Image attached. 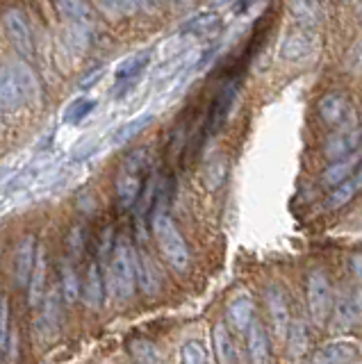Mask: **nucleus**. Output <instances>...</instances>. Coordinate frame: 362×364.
I'll return each instance as SVG.
<instances>
[{
  "label": "nucleus",
  "mask_w": 362,
  "mask_h": 364,
  "mask_svg": "<svg viewBox=\"0 0 362 364\" xmlns=\"http://www.w3.org/2000/svg\"><path fill=\"white\" fill-rule=\"evenodd\" d=\"M319 46H321L319 34H316L312 28L299 26V28L289 30L285 37H282L278 55H280V60L299 64V62H305V60H312V57L316 55V50H319Z\"/></svg>",
  "instance_id": "obj_5"
},
{
  "label": "nucleus",
  "mask_w": 362,
  "mask_h": 364,
  "mask_svg": "<svg viewBox=\"0 0 362 364\" xmlns=\"http://www.w3.org/2000/svg\"><path fill=\"white\" fill-rule=\"evenodd\" d=\"M153 123V114H142V117H134L132 121H126L123 125H119V128L112 132V146H126L128 141H132L134 136H137L146 125Z\"/></svg>",
  "instance_id": "obj_23"
},
{
  "label": "nucleus",
  "mask_w": 362,
  "mask_h": 364,
  "mask_svg": "<svg viewBox=\"0 0 362 364\" xmlns=\"http://www.w3.org/2000/svg\"><path fill=\"white\" fill-rule=\"evenodd\" d=\"M319 117L326 125H346L351 123L356 117L353 112H351V105L344 94H339V91H328V94L321 96L319 100Z\"/></svg>",
  "instance_id": "obj_11"
},
{
  "label": "nucleus",
  "mask_w": 362,
  "mask_h": 364,
  "mask_svg": "<svg viewBox=\"0 0 362 364\" xmlns=\"http://www.w3.org/2000/svg\"><path fill=\"white\" fill-rule=\"evenodd\" d=\"M360 136H362V130L356 119L342 125V128L335 130L331 134V139L326 141V157L331 159V162H337V159L353 155V151L360 146Z\"/></svg>",
  "instance_id": "obj_9"
},
{
  "label": "nucleus",
  "mask_w": 362,
  "mask_h": 364,
  "mask_svg": "<svg viewBox=\"0 0 362 364\" xmlns=\"http://www.w3.org/2000/svg\"><path fill=\"white\" fill-rule=\"evenodd\" d=\"M351 68H353V71H362V39L353 48V55H351Z\"/></svg>",
  "instance_id": "obj_37"
},
{
  "label": "nucleus",
  "mask_w": 362,
  "mask_h": 364,
  "mask_svg": "<svg viewBox=\"0 0 362 364\" xmlns=\"http://www.w3.org/2000/svg\"><path fill=\"white\" fill-rule=\"evenodd\" d=\"M362 316V287L346 294L344 299H339L337 305L333 307V314H331V326L335 333H342V330H348L358 323V318Z\"/></svg>",
  "instance_id": "obj_10"
},
{
  "label": "nucleus",
  "mask_w": 362,
  "mask_h": 364,
  "mask_svg": "<svg viewBox=\"0 0 362 364\" xmlns=\"http://www.w3.org/2000/svg\"><path fill=\"white\" fill-rule=\"evenodd\" d=\"M305 299L314 326H324L333 314V284L324 271H310L305 280Z\"/></svg>",
  "instance_id": "obj_4"
},
{
  "label": "nucleus",
  "mask_w": 362,
  "mask_h": 364,
  "mask_svg": "<svg viewBox=\"0 0 362 364\" xmlns=\"http://www.w3.org/2000/svg\"><path fill=\"white\" fill-rule=\"evenodd\" d=\"M358 164H360V159L353 153V155H348L344 159H337V162H333L331 166L324 171L321 178H324V182H326L328 187H339V185H344V182H348L351 173H353V171L358 168Z\"/></svg>",
  "instance_id": "obj_22"
},
{
  "label": "nucleus",
  "mask_w": 362,
  "mask_h": 364,
  "mask_svg": "<svg viewBox=\"0 0 362 364\" xmlns=\"http://www.w3.org/2000/svg\"><path fill=\"white\" fill-rule=\"evenodd\" d=\"M0 117H3V109H0Z\"/></svg>",
  "instance_id": "obj_41"
},
{
  "label": "nucleus",
  "mask_w": 362,
  "mask_h": 364,
  "mask_svg": "<svg viewBox=\"0 0 362 364\" xmlns=\"http://www.w3.org/2000/svg\"><path fill=\"white\" fill-rule=\"evenodd\" d=\"M128 350L137 364H164L160 348L149 339H132L128 344Z\"/></svg>",
  "instance_id": "obj_24"
},
{
  "label": "nucleus",
  "mask_w": 362,
  "mask_h": 364,
  "mask_svg": "<svg viewBox=\"0 0 362 364\" xmlns=\"http://www.w3.org/2000/svg\"><path fill=\"white\" fill-rule=\"evenodd\" d=\"M212 344H214V355H217L219 364H235L237 348H235V339L230 335L228 326L217 323L212 328Z\"/></svg>",
  "instance_id": "obj_18"
},
{
  "label": "nucleus",
  "mask_w": 362,
  "mask_h": 364,
  "mask_svg": "<svg viewBox=\"0 0 362 364\" xmlns=\"http://www.w3.org/2000/svg\"><path fill=\"white\" fill-rule=\"evenodd\" d=\"M219 30H221V16L210 9L198 11L196 16H191L183 26V32L194 34V37H214Z\"/></svg>",
  "instance_id": "obj_20"
},
{
  "label": "nucleus",
  "mask_w": 362,
  "mask_h": 364,
  "mask_svg": "<svg viewBox=\"0 0 362 364\" xmlns=\"http://www.w3.org/2000/svg\"><path fill=\"white\" fill-rule=\"evenodd\" d=\"M110 282L119 299H130L137 287V253L128 242H119L112 248L110 259Z\"/></svg>",
  "instance_id": "obj_3"
},
{
  "label": "nucleus",
  "mask_w": 362,
  "mask_h": 364,
  "mask_svg": "<svg viewBox=\"0 0 362 364\" xmlns=\"http://www.w3.org/2000/svg\"><path fill=\"white\" fill-rule=\"evenodd\" d=\"M151 173V155L146 148H137L132 151L119 166L117 173V196L123 208H134L146 187V180Z\"/></svg>",
  "instance_id": "obj_1"
},
{
  "label": "nucleus",
  "mask_w": 362,
  "mask_h": 364,
  "mask_svg": "<svg viewBox=\"0 0 362 364\" xmlns=\"http://www.w3.org/2000/svg\"><path fill=\"white\" fill-rule=\"evenodd\" d=\"M151 50H139V53H134L130 57H126L117 68H115V77H117V85H123V82H128L132 85L134 80H137L144 71H146V66L151 64Z\"/></svg>",
  "instance_id": "obj_16"
},
{
  "label": "nucleus",
  "mask_w": 362,
  "mask_h": 364,
  "mask_svg": "<svg viewBox=\"0 0 362 364\" xmlns=\"http://www.w3.org/2000/svg\"><path fill=\"white\" fill-rule=\"evenodd\" d=\"M9 68H12V73L16 75L21 89L26 91L28 102L37 100V96H39V82H37V75L32 73V68H30L28 64H23V62H14V64H9Z\"/></svg>",
  "instance_id": "obj_26"
},
{
  "label": "nucleus",
  "mask_w": 362,
  "mask_h": 364,
  "mask_svg": "<svg viewBox=\"0 0 362 364\" xmlns=\"http://www.w3.org/2000/svg\"><path fill=\"white\" fill-rule=\"evenodd\" d=\"M35 259H37V244L35 237L28 235L21 239L14 250V280L18 287H28L32 269H35Z\"/></svg>",
  "instance_id": "obj_12"
},
{
  "label": "nucleus",
  "mask_w": 362,
  "mask_h": 364,
  "mask_svg": "<svg viewBox=\"0 0 362 364\" xmlns=\"http://www.w3.org/2000/svg\"><path fill=\"white\" fill-rule=\"evenodd\" d=\"M265 303H267V310H269V321H271V330L278 341H285L287 333L292 328V316H289V303H287V296L280 287H269L265 294Z\"/></svg>",
  "instance_id": "obj_8"
},
{
  "label": "nucleus",
  "mask_w": 362,
  "mask_h": 364,
  "mask_svg": "<svg viewBox=\"0 0 362 364\" xmlns=\"http://www.w3.org/2000/svg\"><path fill=\"white\" fill-rule=\"evenodd\" d=\"M353 185H356V189H362V159H360L358 173H356V178H353Z\"/></svg>",
  "instance_id": "obj_39"
},
{
  "label": "nucleus",
  "mask_w": 362,
  "mask_h": 364,
  "mask_svg": "<svg viewBox=\"0 0 362 364\" xmlns=\"http://www.w3.org/2000/svg\"><path fill=\"white\" fill-rule=\"evenodd\" d=\"M137 284L146 294H155L157 287H160V278H157L155 264L146 253H137Z\"/></svg>",
  "instance_id": "obj_25"
},
{
  "label": "nucleus",
  "mask_w": 362,
  "mask_h": 364,
  "mask_svg": "<svg viewBox=\"0 0 362 364\" xmlns=\"http://www.w3.org/2000/svg\"><path fill=\"white\" fill-rule=\"evenodd\" d=\"M153 237L157 242V248L164 255V259L171 264L176 271H187L191 264V255L189 248L185 244L183 235H180L178 225L174 223V219L169 216L164 210H157L153 214Z\"/></svg>",
  "instance_id": "obj_2"
},
{
  "label": "nucleus",
  "mask_w": 362,
  "mask_h": 364,
  "mask_svg": "<svg viewBox=\"0 0 362 364\" xmlns=\"http://www.w3.org/2000/svg\"><path fill=\"white\" fill-rule=\"evenodd\" d=\"M248 358L253 364H269V337L267 330L260 321H253V326L248 328Z\"/></svg>",
  "instance_id": "obj_21"
},
{
  "label": "nucleus",
  "mask_w": 362,
  "mask_h": 364,
  "mask_svg": "<svg viewBox=\"0 0 362 364\" xmlns=\"http://www.w3.org/2000/svg\"><path fill=\"white\" fill-rule=\"evenodd\" d=\"M7 335H9V305L3 299L0 301V350L7 346Z\"/></svg>",
  "instance_id": "obj_36"
},
{
  "label": "nucleus",
  "mask_w": 362,
  "mask_h": 364,
  "mask_svg": "<svg viewBox=\"0 0 362 364\" xmlns=\"http://www.w3.org/2000/svg\"><path fill=\"white\" fill-rule=\"evenodd\" d=\"M356 185H353V180H348L344 182V185H339L331 191V196H328V208L331 210H339V208H344V205L353 198V193H356Z\"/></svg>",
  "instance_id": "obj_34"
},
{
  "label": "nucleus",
  "mask_w": 362,
  "mask_h": 364,
  "mask_svg": "<svg viewBox=\"0 0 362 364\" xmlns=\"http://www.w3.org/2000/svg\"><path fill=\"white\" fill-rule=\"evenodd\" d=\"M58 11L69 18L73 26L87 28L89 21H92V7L85 3H58Z\"/></svg>",
  "instance_id": "obj_29"
},
{
  "label": "nucleus",
  "mask_w": 362,
  "mask_h": 364,
  "mask_svg": "<svg viewBox=\"0 0 362 364\" xmlns=\"http://www.w3.org/2000/svg\"><path fill=\"white\" fill-rule=\"evenodd\" d=\"M94 107H96V100H92V98H85V96H80V98H75L69 107H66V112H64V121L66 123H73V125H78V123H82L89 114L94 112Z\"/></svg>",
  "instance_id": "obj_31"
},
{
  "label": "nucleus",
  "mask_w": 362,
  "mask_h": 364,
  "mask_svg": "<svg viewBox=\"0 0 362 364\" xmlns=\"http://www.w3.org/2000/svg\"><path fill=\"white\" fill-rule=\"evenodd\" d=\"M240 87H242L240 77L225 80V85L219 89V94L214 96L212 105H210L208 119H206V134H214V132L221 130V125L225 123V119H228L230 112H233L237 94H240Z\"/></svg>",
  "instance_id": "obj_6"
},
{
  "label": "nucleus",
  "mask_w": 362,
  "mask_h": 364,
  "mask_svg": "<svg viewBox=\"0 0 362 364\" xmlns=\"http://www.w3.org/2000/svg\"><path fill=\"white\" fill-rule=\"evenodd\" d=\"M360 21H362V9H360Z\"/></svg>",
  "instance_id": "obj_40"
},
{
  "label": "nucleus",
  "mask_w": 362,
  "mask_h": 364,
  "mask_svg": "<svg viewBox=\"0 0 362 364\" xmlns=\"http://www.w3.org/2000/svg\"><path fill=\"white\" fill-rule=\"evenodd\" d=\"M80 296H82L85 305L92 307V310H98L100 303H103V278H100V269L96 262H92V264L87 267Z\"/></svg>",
  "instance_id": "obj_17"
},
{
  "label": "nucleus",
  "mask_w": 362,
  "mask_h": 364,
  "mask_svg": "<svg viewBox=\"0 0 362 364\" xmlns=\"http://www.w3.org/2000/svg\"><path fill=\"white\" fill-rule=\"evenodd\" d=\"M180 362L183 364H210L208 348L201 339H187L180 350Z\"/></svg>",
  "instance_id": "obj_28"
},
{
  "label": "nucleus",
  "mask_w": 362,
  "mask_h": 364,
  "mask_svg": "<svg viewBox=\"0 0 362 364\" xmlns=\"http://www.w3.org/2000/svg\"><path fill=\"white\" fill-rule=\"evenodd\" d=\"M0 301H3V299H0Z\"/></svg>",
  "instance_id": "obj_42"
},
{
  "label": "nucleus",
  "mask_w": 362,
  "mask_h": 364,
  "mask_svg": "<svg viewBox=\"0 0 362 364\" xmlns=\"http://www.w3.org/2000/svg\"><path fill=\"white\" fill-rule=\"evenodd\" d=\"M28 102L26 98V91L21 89L16 75L12 73V68L5 66L0 68V107L9 109V112H16L21 109Z\"/></svg>",
  "instance_id": "obj_13"
},
{
  "label": "nucleus",
  "mask_w": 362,
  "mask_h": 364,
  "mask_svg": "<svg viewBox=\"0 0 362 364\" xmlns=\"http://www.w3.org/2000/svg\"><path fill=\"white\" fill-rule=\"evenodd\" d=\"M225 176H228V164H225L223 157H217V159H212V162L206 166L203 180H206L208 189H219L225 182Z\"/></svg>",
  "instance_id": "obj_32"
},
{
  "label": "nucleus",
  "mask_w": 362,
  "mask_h": 364,
  "mask_svg": "<svg viewBox=\"0 0 362 364\" xmlns=\"http://www.w3.org/2000/svg\"><path fill=\"white\" fill-rule=\"evenodd\" d=\"M46 250L37 248V259H35V269H32V276H30V282H28V303L32 307L41 305V299H43V287H46Z\"/></svg>",
  "instance_id": "obj_19"
},
{
  "label": "nucleus",
  "mask_w": 362,
  "mask_h": 364,
  "mask_svg": "<svg viewBox=\"0 0 362 364\" xmlns=\"http://www.w3.org/2000/svg\"><path fill=\"white\" fill-rule=\"evenodd\" d=\"M80 282H78V273L73 269V264L64 262L62 264V296L66 303H75L78 296H80Z\"/></svg>",
  "instance_id": "obj_30"
},
{
  "label": "nucleus",
  "mask_w": 362,
  "mask_h": 364,
  "mask_svg": "<svg viewBox=\"0 0 362 364\" xmlns=\"http://www.w3.org/2000/svg\"><path fill=\"white\" fill-rule=\"evenodd\" d=\"M285 344H287V353H289L292 360H299L303 355L305 348H308V333H305V326L303 323H299V321L292 323Z\"/></svg>",
  "instance_id": "obj_27"
},
{
  "label": "nucleus",
  "mask_w": 362,
  "mask_h": 364,
  "mask_svg": "<svg viewBox=\"0 0 362 364\" xmlns=\"http://www.w3.org/2000/svg\"><path fill=\"white\" fill-rule=\"evenodd\" d=\"M351 269H353V276L358 280V287H362V255L351 257Z\"/></svg>",
  "instance_id": "obj_38"
},
{
  "label": "nucleus",
  "mask_w": 362,
  "mask_h": 364,
  "mask_svg": "<svg viewBox=\"0 0 362 364\" xmlns=\"http://www.w3.org/2000/svg\"><path fill=\"white\" fill-rule=\"evenodd\" d=\"M41 323L46 330H50V335L58 333L60 328V307H58V291H53L46 296V303H43V314H41Z\"/></svg>",
  "instance_id": "obj_33"
},
{
  "label": "nucleus",
  "mask_w": 362,
  "mask_h": 364,
  "mask_svg": "<svg viewBox=\"0 0 362 364\" xmlns=\"http://www.w3.org/2000/svg\"><path fill=\"white\" fill-rule=\"evenodd\" d=\"M360 355V348L351 341H335V344L324 346L314 355L312 364H351Z\"/></svg>",
  "instance_id": "obj_15"
},
{
  "label": "nucleus",
  "mask_w": 362,
  "mask_h": 364,
  "mask_svg": "<svg viewBox=\"0 0 362 364\" xmlns=\"http://www.w3.org/2000/svg\"><path fill=\"white\" fill-rule=\"evenodd\" d=\"M3 28L7 32V39L12 41V46L18 50L21 57L35 55V43H32V32L28 26V18L21 9H7L3 14Z\"/></svg>",
  "instance_id": "obj_7"
},
{
  "label": "nucleus",
  "mask_w": 362,
  "mask_h": 364,
  "mask_svg": "<svg viewBox=\"0 0 362 364\" xmlns=\"http://www.w3.org/2000/svg\"><path fill=\"white\" fill-rule=\"evenodd\" d=\"M69 253H71V257H80L85 253V230L80 225L73 228L69 235Z\"/></svg>",
  "instance_id": "obj_35"
},
{
  "label": "nucleus",
  "mask_w": 362,
  "mask_h": 364,
  "mask_svg": "<svg viewBox=\"0 0 362 364\" xmlns=\"http://www.w3.org/2000/svg\"><path fill=\"white\" fill-rule=\"evenodd\" d=\"M225 316H228V323L237 333H244L253 326V316H255V303L248 294H237L235 299L228 303V310H225Z\"/></svg>",
  "instance_id": "obj_14"
}]
</instances>
